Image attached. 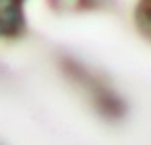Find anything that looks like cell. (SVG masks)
Segmentation results:
<instances>
[{"label": "cell", "instance_id": "obj_1", "mask_svg": "<svg viewBox=\"0 0 151 145\" xmlns=\"http://www.w3.org/2000/svg\"><path fill=\"white\" fill-rule=\"evenodd\" d=\"M22 24V0H0V34H18Z\"/></svg>", "mask_w": 151, "mask_h": 145}, {"label": "cell", "instance_id": "obj_2", "mask_svg": "<svg viewBox=\"0 0 151 145\" xmlns=\"http://www.w3.org/2000/svg\"><path fill=\"white\" fill-rule=\"evenodd\" d=\"M135 18H137V24H139L141 32L151 35V0H139Z\"/></svg>", "mask_w": 151, "mask_h": 145}]
</instances>
